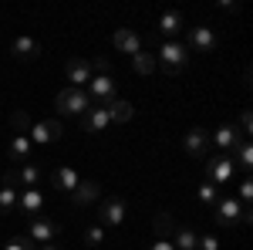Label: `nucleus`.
<instances>
[{"instance_id":"obj_1","label":"nucleus","mask_w":253,"mask_h":250,"mask_svg":"<svg viewBox=\"0 0 253 250\" xmlns=\"http://www.w3.org/2000/svg\"><path fill=\"white\" fill-rule=\"evenodd\" d=\"M156 61H159V71H166L169 78H175L179 71H186V64H189V48L179 44V41H162Z\"/></svg>"},{"instance_id":"obj_2","label":"nucleus","mask_w":253,"mask_h":250,"mask_svg":"<svg viewBox=\"0 0 253 250\" xmlns=\"http://www.w3.org/2000/svg\"><path fill=\"white\" fill-rule=\"evenodd\" d=\"M54 105H58L61 115H84L95 101L88 98V92L84 88H64V92H58V98H54Z\"/></svg>"},{"instance_id":"obj_3","label":"nucleus","mask_w":253,"mask_h":250,"mask_svg":"<svg viewBox=\"0 0 253 250\" xmlns=\"http://www.w3.org/2000/svg\"><path fill=\"white\" fill-rule=\"evenodd\" d=\"M34 244H58V237H61V223L58 220H51V216H34L31 220V233H27Z\"/></svg>"},{"instance_id":"obj_4","label":"nucleus","mask_w":253,"mask_h":250,"mask_svg":"<svg viewBox=\"0 0 253 250\" xmlns=\"http://www.w3.org/2000/svg\"><path fill=\"white\" fill-rule=\"evenodd\" d=\"M203 166H206V176H210V183L213 186H223L230 176H233V155H206L203 159Z\"/></svg>"},{"instance_id":"obj_5","label":"nucleus","mask_w":253,"mask_h":250,"mask_svg":"<svg viewBox=\"0 0 253 250\" xmlns=\"http://www.w3.org/2000/svg\"><path fill=\"white\" fill-rule=\"evenodd\" d=\"M122 223H125V200L108 196L98 206V227H122Z\"/></svg>"},{"instance_id":"obj_6","label":"nucleus","mask_w":253,"mask_h":250,"mask_svg":"<svg viewBox=\"0 0 253 250\" xmlns=\"http://www.w3.org/2000/svg\"><path fill=\"white\" fill-rule=\"evenodd\" d=\"M189 51H196V54H213L216 48H219V38H216L213 27H193L189 31V44H186Z\"/></svg>"},{"instance_id":"obj_7","label":"nucleus","mask_w":253,"mask_h":250,"mask_svg":"<svg viewBox=\"0 0 253 250\" xmlns=\"http://www.w3.org/2000/svg\"><path fill=\"white\" fill-rule=\"evenodd\" d=\"M61 135H64V125L54 122V118H44V122H34V125H31L27 139L38 142V146H47V142H58Z\"/></svg>"},{"instance_id":"obj_8","label":"nucleus","mask_w":253,"mask_h":250,"mask_svg":"<svg viewBox=\"0 0 253 250\" xmlns=\"http://www.w3.org/2000/svg\"><path fill=\"white\" fill-rule=\"evenodd\" d=\"M88 98L95 105H108L115 98V81H112V75H91V81H88Z\"/></svg>"},{"instance_id":"obj_9","label":"nucleus","mask_w":253,"mask_h":250,"mask_svg":"<svg viewBox=\"0 0 253 250\" xmlns=\"http://www.w3.org/2000/svg\"><path fill=\"white\" fill-rule=\"evenodd\" d=\"M182 146H186V152L193 155V159H206L210 149H213V142H210V132H206V129H189L186 139H182Z\"/></svg>"},{"instance_id":"obj_10","label":"nucleus","mask_w":253,"mask_h":250,"mask_svg":"<svg viewBox=\"0 0 253 250\" xmlns=\"http://www.w3.org/2000/svg\"><path fill=\"white\" fill-rule=\"evenodd\" d=\"M243 220V206H240V200L233 196H219V203H216V223L219 227H233Z\"/></svg>"},{"instance_id":"obj_11","label":"nucleus","mask_w":253,"mask_h":250,"mask_svg":"<svg viewBox=\"0 0 253 250\" xmlns=\"http://www.w3.org/2000/svg\"><path fill=\"white\" fill-rule=\"evenodd\" d=\"M64 71H68V81H71V88H84L88 81H91V61L84 58H71L68 64H64Z\"/></svg>"},{"instance_id":"obj_12","label":"nucleus","mask_w":253,"mask_h":250,"mask_svg":"<svg viewBox=\"0 0 253 250\" xmlns=\"http://www.w3.org/2000/svg\"><path fill=\"white\" fill-rule=\"evenodd\" d=\"M108 125H112V122H108V112H105L101 105H91V108L81 115V129H84V132H91V135H101Z\"/></svg>"},{"instance_id":"obj_13","label":"nucleus","mask_w":253,"mask_h":250,"mask_svg":"<svg viewBox=\"0 0 253 250\" xmlns=\"http://www.w3.org/2000/svg\"><path fill=\"white\" fill-rule=\"evenodd\" d=\"M105 112H108V122L112 125H122V122H128V118L135 115V105L128 101V98H112L108 105H101Z\"/></svg>"},{"instance_id":"obj_14","label":"nucleus","mask_w":253,"mask_h":250,"mask_svg":"<svg viewBox=\"0 0 253 250\" xmlns=\"http://www.w3.org/2000/svg\"><path fill=\"white\" fill-rule=\"evenodd\" d=\"M41 206H44V193L41 190H20L17 193V210L24 213V216L34 220V216L41 213Z\"/></svg>"},{"instance_id":"obj_15","label":"nucleus","mask_w":253,"mask_h":250,"mask_svg":"<svg viewBox=\"0 0 253 250\" xmlns=\"http://www.w3.org/2000/svg\"><path fill=\"white\" fill-rule=\"evenodd\" d=\"M98 196H101V186H98L95 179H81L78 186L71 190V203L75 206H88V203H95Z\"/></svg>"},{"instance_id":"obj_16","label":"nucleus","mask_w":253,"mask_h":250,"mask_svg":"<svg viewBox=\"0 0 253 250\" xmlns=\"http://www.w3.org/2000/svg\"><path fill=\"white\" fill-rule=\"evenodd\" d=\"M112 44H115V51H122V54H138V51H142V38H138L135 31H128V27L115 31Z\"/></svg>"},{"instance_id":"obj_17","label":"nucleus","mask_w":253,"mask_h":250,"mask_svg":"<svg viewBox=\"0 0 253 250\" xmlns=\"http://www.w3.org/2000/svg\"><path fill=\"white\" fill-rule=\"evenodd\" d=\"M14 173H17L20 190H38V186H41V179H44V173H41V166H34V162H24V166H14Z\"/></svg>"},{"instance_id":"obj_18","label":"nucleus","mask_w":253,"mask_h":250,"mask_svg":"<svg viewBox=\"0 0 253 250\" xmlns=\"http://www.w3.org/2000/svg\"><path fill=\"white\" fill-rule=\"evenodd\" d=\"M210 142H213L216 149H223V152H230L236 149V142H240V135H236L233 125H219L216 132H210Z\"/></svg>"},{"instance_id":"obj_19","label":"nucleus","mask_w":253,"mask_h":250,"mask_svg":"<svg viewBox=\"0 0 253 250\" xmlns=\"http://www.w3.org/2000/svg\"><path fill=\"white\" fill-rule=\"evenodd\" d=\"M10 54L20 61H34L41 54V44L34 38H14V44H10Z\"/></svg>"},{"instance_id":"obj_20","label":"nucleus","mask_w":253,"mask_h":250,"mask_svg":"<svg viewBox=\"0 0 253 250\" xmlns=\"http://www.w3.org/2000/svg\"><path fill=\"white\" fill-rule=\"evenodd\" d=\"M51 183H54V190L71 193V190H75V186L81 183V176L75 173V169H68V166H58V169L51 173Z\"/></svg>"},{"instance_id":"obj_21","label":"nucleus","mask_w":253,"mask_h":250,"mask_svg":"<svg viewBox=\"0 0 253 250\" xmlns=\"http://www.w3.org/2000/svg\"><path fill=\"white\" fill-rule=\"evenodd\" d=\"M7 155H10V162H31V139L27 135H14V142L7 146Z\"/></svg>"},{"instance_id":"obj_22","label":"nucleus","mask_w":253,"mask_h":250,"mask_svg":"<svg viewBox=\"0 0 253 250\" xmlns=\"http://www.w3.org/2000/svg\"><path fill=\"white\" fill-rule=\"evenodd\" d=\"M179 27H182V14H179V10H166V14L159 17V31L166 34V41H175Z\"/></svg>"},{"instance_id":"obj_23","label":"nucleus","mask_w":253,"mask_h":250,"mask_svg":"<svg viewBox=\"0 0 253 250\" xmlns=\"http://www.w3.org/2000/svg\"><path fill=\"white\" fill-rule=\"evenodd\" d=\"M132 68H135L138 75H152V71H159V61H156V54L152 51H138V54H132Z\"/></svg>"},{"instance_id":"obj_24","label":"nucleus","mask_w":253,"mask_h":250,"mask_svg":"<svg viewBox=\"0 0 253 250\" xmlns=\"http://www.w3.org/2000/svg\"><path fill=\"white\" fill-rule=\"evenodd\" d=\"M233 166H240L243 173L250 176V169H253V149H250V139H240L236 142V162Z\"/></svg>"},{"instance_id":"obj_25","label":"nucleus","mask_w":253,"mask_h":250,"mask_svg":"<svg viewBox=\"0 0 253 250\" xmlns=\"http://www.w3.org/2000/svg\"><path fill=\"white\" fill-rule=\"evenodd\" d=\"M196 240H199V233L189 230V227L172 233V247H179V250H196Z\"/></svg>"},{"instance_id":"obj_26","label":"nucleus","mask_w":253,"mask_h":250,"mask_svg":"<svg viewBox=\"0 0 253 250\" xmlns=\"http://www.w3.org/2000/svg\"><path fill=\"white\" fill-rule=\"evenodd\" d=\"M172 233H175L172 213H159V216H156V240H169Z\"/></svg>"},{"instance_id":"obj_27","label":"nucleus","mask_w":253,"mask_h":250,"mask_svg":"<svg viewBox=\"0 0 253 250\" xmlns=\"http://www.w3.org/2000/svg\"><path fill=\"white\" fill-rule=\"evenodd\" d=\"M10 125H14V132H17V135H27V132H31V125H34V118L27 115L24 108H14V112H10Z\"/></svg>"},{"instance_id":"obj_28","label":"nucleus","mask_w":253,"mask_h":250,"mask_svg":"<svg viewBox=\"0 0 253 250\" xmlns=\"http://www.w3.org/2000/svg\"><path fill=\"white\" fill-rule=\"evenodd\" d=\"M10 213H17V190H0V216H10Z\"/></svg>"},{"instance_id":"obj_29","label":"nucleus","mask_w":253,"mask_h":250,"mask_svg":"<svg viewBox=\"0 0 253 250\" xmlns=\"http://www.w3.org/2000/svg\"><path fill=\"white\" fill-rule=\"evenodd\" d=\"M199 200H203L206 206H216V203H219V186H213V183L206 179V183L199 186Z\"/></svg>"},{"instance_id":"obj_30","label":"nucleus","mask_w":253,"mask_h":250,"mask_svg":"<svg viewBox=\"0 0 253 250\" xmlns=\"http://www.w3.org/2000/svg\"><path fill=\"white\" fill-rule=\"evenodd\" d=\"M84 244H88V247H98V244H105V227H88V230H84Z\"/></svg>"},{"instance_id":"obj_31","label":"nucleus","mask_w":253,"mask_h":250,"mask_svg":"<svg viewBox=\"0 0 253 250\" xmlns=\"http://www.w3.org/2000/svg\"><path fill=\"white\" fill-rule=\"evenodd\" d=\"M236 193H240V200H243L240 206H253V179H250V176L240 183V190H236Z\"/></svg>"},{"instance_id":"obj_32","label":"nucleus","mask_w":253,"mask_h":250,"mask_svg":"<svg viewBox=\"0 0 253 250\" xmlns=\"http://www.w3.org/2000/svg\"><path fill=\"white\" fill-rule=\"evenodd\" d=\"M3 250H38V244H34L31 237H14V240H7Z\"/></svg>"},{"instance_id":"obj_33","label":"nucleus","mask_w":253,"mask_h":250,"mask_svg":"<svg viewBox=\"0 0 253 250\" xmlns=\"http://www.w3.org/2000/svg\"><path fill=\"white\" fill-rule=\"evenodd\" d=\"M250 129H253V118H250V112H243L240 115V125H236V135L240 139H250Z\"/></svg>"},{"instance_id":"obj_34","label":"nucleus","mask_w":253,"mask_h":250,"mask_svg":"<svg viewBox=\"0 0 253 250\" xmlns=\"http://www.w3.org/2000/svg\"><path fill=\"white\" fill-rule=\"evenodd\" d=\"M196 250H219V240H216L213 233H203V237L196 240Z\"/></svg>"},{"instance_id":"obj_35","label":"nucleus","mask_w":253,"mask_h":250,"mask_svg":"<svg viewBox=\"0 0 253 250\" xmlns=\"http://www.w3.org/2000/svg\"><path fill=\"white\" fill-rule=\"evenodd\" d=\"M91 71H95V75H112V61L108 58H95L91 61Z\"/></svg>"},{"instance_id":"obj_36","label":"nucleus","mask_w":253,"mask_h":250,"mask_svg":"<svg viewBox=\"0 0 253 250\" xmlns=\"http://www.w3.org/2000/svg\"><path fill=\"white\" fill-rule=\"evenodd\" d=\"M149 250H175V247H172V240H156Z\"/></svg>"},{"instance_id":"obj_37","label":"nucleus","mask_w":253,"mask_h":250,"mask_svg":"<svg viewBox=\"0 0 253 250\" xmlns=\"http://www.w3.org/2000/svg\"><path fill=\"white\" fill-rule=\"evenodd\" d=\"M38 250H61V244H41Z\"/></svg>"}]
</instances>
